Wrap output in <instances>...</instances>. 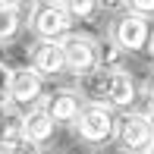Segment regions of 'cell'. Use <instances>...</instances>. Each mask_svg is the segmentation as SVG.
Listing matches in <instances>:
<instances>
[{
    "label": "cell",
    "mask_w": 154,
    "mask_h": 154,
    "mask_svg": "<svg viewBox=\"0 0 154 154\" xmlns=\"http://www.w3.org/2000/svg\"><path fill=\"white\" fill-rule=\"evenodd\" d=\"M29 29L35 32L38 41H63L66 35H72V16L66 13L63 3H35L32 6V19H29Z\"/></svg>",
    "instance_id": "cell-1"
},
{
    "label": "cell",
    "mask_w": 154,
    "mask_h": 154,
    "mask_svg": "<svg viewBox=\"0 0 154 154\" xmlns=\"http://www.w3.org/2000/svg\"><path fill=\"white\" fill-rule=\"evenodd\" d=\"M75 132H79V138L88 142V145H101V142L116 138V116H113V110L104 107V104H88V107H82L79 120H75Z\"/></svg>",
    "instance_id": "cell-2"
},
{
    "label": "cell",
    "mask_w": 154,
    "mask_h": 154,
    "mask_svg": "<svg viewBox=\"0 0 154 154\" xmlns=\"http://www.w3.org/2000/svg\"><path fill=\"white\" fill-rule=\"evenodd\" d=\"M110 41L120 47L123 54H135V51H145L151 44V25L145 16L126 10L123 16H116L113 29H110Z\"/></svg>",
    "instance_id": "cell-3"
},
{
    "label": "cell",
    "mask_w": 154,
    "mask_h": 154,
    "mask_svg": "<svg viewBox=\"0 0 154 154\" xmlns=\"http://www.w3.org/2000/svg\"><path fill=\"white\" fill-rule=\"evenodd\" d=\"M116 145L126 154H148L154 145V132L145 113H123L116 116Z\"/></svg>",
    "instance_id": "cell-4"
},
{
    "label": "cell",
    "mask_w": 154,
    "mask_h": 154,
    "mask_svg": "<svg viewBox=\"0 0 154 154\" xmlns=\"http://www.w3.org/2000/svg\"><path fill=\"white\" fill-rule=\"evenodd\" d=\"M60 51L66 60V72H75L79 79L97 69V41L91 35H82V32L66 35L60 41Z\"/></svg>",
    "instance_id": "cell-5"
},
{
    "label": "cell",
    "mask_w": 154,
    "mask_h": 154,
    "mask_svg": "<svg viewBox=\"0 0 154 154\" xmlns=\"http://www.w3.org/2000/svg\"><path fill=\"white\" fill-rule=\"evenodd\" d=\"M44 101V79L32 66H16L10 79V104L13 107H38Z\"/></svg>",
    "instance_id": "cell-6"
},
{
    "label": "cell",
    "mask_w": 154,
    "mask_h": 154,
    "mask_svg": "<svg viewBox=\"0 0 154 154\" xmlns=\"http://www.w3.org/2000/svg\"><path fill=\"white\" fill-rule=\"evenodd\" d=\"M0 151L3 154H38V145L29 142L22 132V113L6 107V120L0 126Z\"/></svg>",
    "instance_id": "cell-7"
},
{
    "label": "cell",
    "mask_w": 154,
    "mask_h": 154,
    "mask_svg": "<svg viewBox=\"0 0 154 154\" xmlns=\"http://www.w3.org/2000/svg\"><path fill=\"white\" fill-rule=\"evenodd\" d=\"M41 107L51 113L54 123H75L82 113V97L72 88H54L51 94H44Z\"/></svg>",
    "instance_id": "cell-8"
},
{
    "label": "cell",
    "mask_w": 154,
    "mask_h": 154,
    "mask_svg": "<svg viewBox=\"0 0 154 154\" xmlns=\"http://www.w3.org/2000/svg\"><path fill=\"white\" fill-rule=\"evenodd\" d=\"M135 97H138V85H135V79H132L126 69H116V72L107 75V97H104V104H107L110 110L132 107Z\"/></svg>",
    "instance_id": "cell-9"
},
{
    "label": "cell",
    "mask_w": 154,
    "mask_h": 154,
    "mask_svg": "<svg viewBox=\"0 0 154 154\" xmlns=\"http://www.w3.org/2000/svg\"><path fill=\"white\" fill-rule=\"evenodd\" d=\"M32 69L44 79V75H60L66 72V60H63L60 41H38L32 47Z\"/></svg>",
    "instance_id": "cell-10"
},
{
    "label": "cell",
    "mask_w": 154,
    "mask_h": 154,
    "mask_svg": "<svg viewBox=\"0 0 154 154\" xmlns=\"http://www.w3.org/2000/svg\"><path fill=\"white\" fill-rule=\"evenodd\" d=\"M54 123L51 120V113H47L44 107H32V110H25L22 113V132H25V138L35 145H44V142H51V135H54Z\"/></svg>",
    "instance_id": "cell-11"
},
{
    "label": "cell",
    "mask_w": 154,
    "mask_h": 154,
    "mask_svg": "<svg viewBox=\"0 0 154 154\" xmlns=\"http://www.w3.org/2000/svg\"><path fill=\"white\" fill-rule=\"evenodd\" d=\"M107 75H110L107 69H94V72L82 75L79 79V94L88 97V104H104V97H107Z\"/></svg>",
    "instance_id": "cell-12"
},
{
    "label": "cell",
    "mask_w": 154,
    "mask_h": 154,
    "mask_svg": "<svg viewBox=\"0 0 154 154\" xmlns=\"http://www.w3.org/2000/svg\"><path fill=\"white\" fill-rule=\"evenodd\" d=\"M19 25H22V19H19V3H0V41L16 38Z\"/></svg>",
    "instance_id": "cell-13"
},
{
    "label": "cell",
    "mask_w": 154,
    "mask_h": 154,
    "mask_svg": "<svg viewBox=\"0 0 154 154\" xmlns=\"http://www.w3.org/2000/svg\"><path fill=\"white\" fill-rule=\"evenodd\" d=\"M63 6H66V13L72 16V22H75V19H91L97 13L94 0H69V3H63Z\"/></svg>",
    "instance_id": "cell-14"
},
{
    "label": "cell",
    "mask_w": 154,
    "mask_h": 154,
    "mask_svg": "<svg viewBox=\"0 0 154 154\" xmlns=\"http://www.w3.org/2000/svg\"><path fill=\"white\" fill-rule=\"evenodd\" d=\"M10 79H13V66L0 63V104L10 101Z\"/></svg>",
    "instance_id": "cell-15"
},
{
    "label": "cell",
    "mask_w": 154,
    "mask_h": 154,
    "mask_svg": "<svg viewBox=\"0 0 154 154\" xmlns=\"http://www.w3.org/2000/svg\"><path fill=\"white\" fill-rule=\"evenodd\" d=\"M126 10H132V13H138V16H154V0H132Z\"/></svg>",
    "instance_id": "cell-16"
},
{
    "label": "cell",
    "mask_w": 154,
    "mask_h": 154,
    "mask_svg": "<svg viewBox=\"0 0 154 154\" xmlns=\"http://www.w3.org/2000/svg\"><path fill=\"white\" fill-rule=\"evenodd\" d=\"M148 97H151V107H154V79L148 82Z\"/></svg>",
    "instance_id": "cell-17"
},
{
    "label": "cell",
    "mask_w": 154,
    "mask_h": 154,
    "mask_svg": "<svg viewBox=\"0 0 154 154\" xmlns=\"http://www.w3.org/2000/svg\"><path fill=\"white\" fill-rule=\"evenodd\" d=\"M145 116H148V123H151V132H154V107H151V110H148Z\"/></svg>",
    "instance_id": "cell-18"
},
{
    "label": "cell",
    "mask_w": 154,
    "mask_h": 154,
    "mask_svg": "<svg viewBox=\"0 0 154 154\" xmlns=\"http://www.w3.org/2000/svg\"><path fill=\"white\" fill-rule=\"evenodd\" d=\"M3 120H6V104H0V126H3Z\"/></svg>",
    "instance_id": "cell-19"
},
{
    "label": "cell",
    "mask_w": 154,
    "mask_h": 154,
    "mask_svg": "<svg viewBox=\"0 0 154 154\" xmlns=\"http://www.w3.org/2000/svg\"><path fill=\"white\" fill-rule=\"evenodd\" d=\"M148 51H151V57H154V35H151V44H148Z\"/></svg>",
    "instance_id": "cell-20"
},
{
    "label": "cell",
    "mask_w": 154,
    "mask_h": 154,
    "mask_svg": "<svg viewBox=\"0 0 154 154\" xmlns=\"http://www.w3.org/2000/svg\"><path fill=\"white\" fill-rule=\"evenodd\" d=\"M148 154H154V145H151V151H148Z\"/></svg>",
    "instance_id": "cell-21"
},
{
    "label": "cell",
    "mask_w": 154,
    "mask_h": 154,
    "mask_svg": "<svg viewBox=\"0 0 154 154\" xmlns=\"http://www.w3.org/2000/svg\"><path fill=\"white\" fill-rule=\"evenodd\" d=\"M0 154H3V151H0Z\"/></svg>",
    "instance_id": "cell-22"
}]
</instances>
